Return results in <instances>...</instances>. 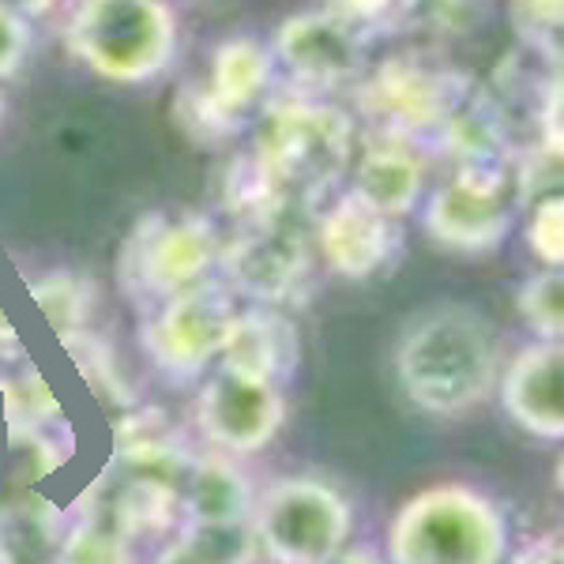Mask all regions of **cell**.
Segmentation results:
<instances>
[{"label": "cell", "mask_w": 564, "mask_h": 564, "mask_svg": "<svg viewBox=\"0 0 564 564\" xmlns=\"http://www.w3.org/2000/svg\"><path fill=\"white\" fill-rule=\"evenodd\" d=\"M406 399L430 414H463L494 391L500 372L497 327L470 305H441L406 327L395 350Z\"/></svg>", "instance_id": "obj_1"}, {"label": "cell", "mask_w": 564, "mask_h": 564, "mask_svg": "<svg viewBox=\"0 0 564 564\" xmlns=\"http://www.w3.org/2000/svg\"><path fill=\"white\" fill-rule=\"evenodd\" d=\"M508 523L470 486H433L399 508L384 564H505Z\"/></svg>", "instance_id": "obj_2"}, {"label": "cell", "mask_w": 564, "mask_h": 564, "mask_svg": "<svg viewBox=\"0 0 564 564\" xmlns=\"http://www.w3.org/2000/svg\"><path fill=\"white\" fill-rule=\"evenodd\" d=\"M68 50L113 84H148L177 53V15L166 0H79Z\"/></svg>", "instance_id": "obj_3"}, {"label": "cell", "mask_w": 564, "mask_h": 564, "mask_svg": "<svg viewBox=\"0 0 564 564\" xmlns=\"http://www.w3.org/2000/svg\"><path fill=\"white\" fill-rule=\"evenodd\" d=\"M354 129L347 113L308 98L271 102L260 124L257 162L279 193H321L343 174L350 159Z\"/></svg>", "instance_id": "obj_4"}, {"label": "cell", "mask_w": 564, "mask_h": 564, "mask_svg": "<svg viewBox=\"0 0 564 564\" xmlns=\"http://www.w3.org/2000/svg\"><path fill=\"white\" fill-rule=\"evenodd\" d=\"M350 534V505L316 478H282L252 508V542L271 564H327Z\"/></svg>", "instance_id": "obj_5"}, {"label": "cell", "mask_w": 564, "mask_h": 564, "mask_svg": "<svg viewBox=\"0 0 564 564\" xmlns=\"http://www.w3.org/2000/svg\"><path fill=\"white\" fill-rule=\"evenodd\" d=\"M234 324H238V313L230 297L212 282H196L181 294H170L159 313L148 316L140 339L148 358L166 377L193 380L215 358H223Z\"/></svg>", "instance_id": "obj_6"}, {"label": "cell", "mask_w": 564, "mask_h": 564, "mask_svg": "<svg viewBox=\"0 0 564 564\" xmlns=\"http://www.w3.org/2000/svg\"><path fill=\"white\" fill-rule=\"evenodd\" d=\"M218 260L215 226L204 215H148L121 252V279L132 294L170 297L196 286Z\"/></svg>", "instance_id": "obj_7"}, {"label": "cell", "mask_w": 564, "mask_h": 564, "mask_svg": "<svg viewBox=\"0 0 564 564\" xmlns=\"http://www.w3.org/2000/svg\"><path fill=\"white\" fill-rule=\"evenodd\" d=\"M463 98L467 87L456 72L425 65L414 53L380 61L358 87V106L380 129L391 132V140L441 129Z\"/></svg>", "instance_id": "obj_8"}, {"label": "cell", "mask_w": 564, "mask_h": 564, "mask_svg": "<svg viewBox=\"0 0 564 564\" xmlns=\"http://www.w3.org/2000/svg\"><path fill=\"white\" fill-rule=\"evenodd\" d=\"M516 218V185L500 166H463L425 204V230L444 249L494 252Z\"/></svg>", "instance_id": "obj_9"}, {"label": "cell", "mask_w": 564, "mask_h": 564, "mask_svg": "<svg viewBox=\"0 0 564 564\" xmlns=\"http://www.w3.org/2000/svg\"><path fill=\"white\" fill-rule=\"evenodd\" d=\"M286 406L275 384L218 369L196 399V422L212 444L234 456H249L275 441Z\"/></svg>", "instance_id": "obj_10"}, {"label": "cell", "mask_w": 564, "mask_h": 564, "mask_svg": "<svg viewBox=\"0 0 564 564\" xmlns=\"http://www.w3.org/2000/svg\"><path fill=\"white\" fill-rule=\"evenodd\" d=\"M271 50L249 34H234L215 50L212 57V84L188 95V117L204 124L212 135L234 129V121L249 106H257L271 84Z\"/></svg>", "instance_id": "obj_11"}, {"label": "cell", "mask_w": 564, "mask_h": 564, "mask_svg": "<svg viewBox=\"0 0 564 564\" xmlns=\"http://www.w3.org/2000/svg\"><path fill=\"white\" fill-rule=\"evenodd\" d=\"M271 57H279L290 76L308 87H335L361 72V39L347 20L321 8L290 15L275 31Z\"/></svg>", "instance_id": "obj_12"}, {"label": "cell", "mask_w": 564, "mask_h": 564, "mask_svg": "<svg viewBox=\"0 0 564 564\" xmlns=\"http://www.w3.org/2000/svg\"><path fill=\"white\" fill-rule=\"evenodd\" d=\"M223 263L241 294L257 302H282L305 279L308 257L302 234L271 218V223H252L241 238L226 245Z\"/></svg>", "instance_id": "obj_13"}, {"label": "cell", "mask_w": 564, "mask_h": 564, "mask_svg": "<svg viewBox=\"0 0 564 564\" xmlns=\"http://www.w3.org/2000/svg\"><path fill=\"white\" fill-rule=\"evenodd\" d=\"M500 406L523 433L539 441L564 436V347L531 343L512 358L500 380Z\"/></svg>", "instance_id": "obj_14"}, {"label": "cell", "mask_w": 564, "mask_h": 564, "mask_svg": "<svg viewBox=\"0 0 564 564\" xmlns=\"http://www.w3.org/2000/svg\"><path fill=\"white\" fill-rule=\"evenodd\" d=\"M316 241H321V252L335 275L369 279L388 263L391 249H395V230H391L388 218L372 215L366 204H358L354 196H343L321 218Z\"/></svg>", "instance_id": "obj_15"}, {"label": "cell", "mask_w": 564, "mask_h": 564, "mask_svg": "<svg viewBox=\"0 0 564 564\" xmlns=\"http://www.w3.org/2000/svg\"><path fill=\"white\" fill-rule=\"evenodd\" d=\"M422 159L406 148L403 140H377L361 151L358 170H354V199L366 204L372 215L380 218H399L406 215L422 196Z\"/></svg>", "instance_id": "obj_16"}, {"label": "cell", "mask_w": 564, "mask_h": 564, "mask_svg": "<svg viewBox=\"0 0 564 564\" xmlns=\"http://www.w3.org/2000/svg\"><path fill=\"white\" fill-rule=\"evenodd\" d=\"M297 358V332L282 321L279 313H238L230 339L223 350V369L245 372V377H257L275 384Z\"/></svg>", "instance_id": "obj_17"}, {"label": "cell", "mask_w": 564, "mask_h": 564, "mask_svg": "<svg viewBox=\"0 0 564 564\" xmlns=\"http://www.w3.org/2000/svg\"><path fill=\"white\" fill-rule=\"evenodd\" d=\"M188 523L196 527H249L252 486L226 456H204L188 467Z\"/></svg>", "instance_id": "obj_18"}, {"label": "cell", "mask_w": 564, "mask_h": 564, "mask_svg": "<svg viewBox=\"0 0 564 564\" xmlns=\"http://www.w3.org/2000/svg\"><path fill=\"white\" fill-rule=\"evenodd\" d=\"M252 523L249 527H196L188 523L154 564H249L252 553Z\"/></svg>", "instance_id": "obj_19"}, {"label": "cell", "mask_w": 564, "mask_h": 564, "mask_svg": "<svg viewBox=\"0 0 564 564\" xmlns=\"http://www.w3.org/2000/svg\"><path fill=\"white\" fill-rule=\"evenodd\" d=\"M31 297L65 339V335L87 327V316L95 308V282L76 275V271H50L39 282H31Z\"/></svg>", "instance_id": "obj_20"}, {"label": "cell", "mask_w": 564, "mask_h": 564, "mask_svg": "<svg viewBox=\"0 0 564 564\" xmlns=\"http://www.w3.org/2000/svg\"><path fill=\"white\" fill-rule=\"evenodd\" d=\"M441 132H444V148L456 151L463 166H494L500 140H505L494 109L481 102H467V98L452 109V117L441 124Z\"/></svg>", "instance_id": "obj_21"}, {"label": "cell", "mask_w": 564, "mask_h": 564, "mask_svg": "<svg viewBox=\"0 0 564 564\" xmlns=\"http://www.w3.org/2000/svg\"><path fill=\"white\" fill-rule=\"evenodd\" d=\"M57 564H132L129 534L113 520L84 516L61 542Z\"/></svg>", "instance_id": "obj_22"}, {"label": "cell", "mask_w": 564, "mask_h": 564, "mask_svg": "<svg viewBox=\"0 0 564 564\" xmlns=\"http://www.w3.org/2000/svg\"><path fill=\"white\" fill-rule=\"evenodd\" d=\"M516 308L542 343H561L564 335V279L561 271L531 275L516 294Z\"/></svg>", "instance_id": "obj_23"}, {"label": "cell", "mask_w": 564, "mask_h": 564, "mask_svg": "<svg viewBox=\"0 0 564 564\" xmlns=\"http://www.w3.org/2000/svg\"><path fill=\"white\" fill-rule=\"evenodd\" d=\"M406 26L436 39H452L478 23V0H395Z\"/></svg>", "instance_id": "obj_24"}, {"label": "cell", "mask_w": 564, "mask_h": 564, "mask_svg": "<svg viewBox=\"0 0 564 564\" xmlns=\"http://www.w3.org/2000/svg\"><path fill=\"white\" fill-rule=\"evenodd\" d=\"M508 23L531 50L550 53L557 61L561 53V23H564V0H512L508 4Z\"/></svg>", "instance_id": "obj_25"}, {"label": "cell", "mask_w": 564, "mask_h": 564, "mask_svg": "<svg viewBox=\"0 0 564 564\" xmlns=\"http://www.w3.org/2000/svg\"><path fill=\"white\" fill-rule=\"evenodd\" d=\"M527 245L542 263H550L553 271H561L564 260V199L561 193L542 196L531 207V223H527Z\"/></svg>", "instance_id": "obj_26"}, {"label": "cell", "mask_w": 564, "mask_h": 564, "mask_svg": "<svg viewBox=\"0 0 564 564\" xmlns=\"http://www.w3.org/2000/svg\"><path fill=\"white\" fill-rule=\"evenodd\" d=\"M4 395H8V414L23 417V425H42L50 422V417H57V395L50 391V384H45V377L39 369H23L15 380H8L4 384Z\"/></svg>", "instance_id": "obj_27"}, {"label": "cell", "mask_w": 564, "mask_h": 564, "mask_svg": "<svg viewBox=\"0 0 564 564\" xmlns=\"http://www.w3.org/2000/svg\"><path fill=\"white\" fill-rule=\"evenodd\" d=\"M31 53V20L0 0V79L15 76Z\"/></svg>", "instance_id": "obj_28"}, {"label": "cell", "mask_w": 564, "mask_h": 564, "mask_svg": "<svg viewBox=\"0 0 564 564\" xmlns=\"http://www.w3.org/2000/svg\"><path fill=\"white\" fill-rule=\"evenodd\" d=\"M327 12L339 15V20L354 23H377L388 12H395V0H324Z\"/></svg>", "instance_id": "obj_29"}, {"label": "cell", "mask_w": 564, "mask_h": 564, "mask_svg": "<svg viewBox=\"0 0 564 564\" xmlns=\"http://www.w3.org/2000/svg\"><path fill=\"white\" fill-rule=\"evenodd\" d=\"M508 564H564V553H561V539L557 534H550V539H539L531 542L527 550L516 553Z\"/></svg>", "instance_id": "obj_30"}, {"label": "cell", "mask_w": 564, "mask_h": 564, "mask_svg": "<svg viewBox=\"0 0 564 564\" xmlns=\"http://www.w3.org/2000/svg\"><path fill=\"white\" fill-rule=\"evenodd\" d=\"M327 564H384V557L372 545H354V550H343L339 557H332Z\"/></svg>", "instance_id": "obj_31"}, {"label": "cell", "mask_w": 564, "mask_h": 564, "mask_svg": "<svg viewBox=\"0 0 564 564\" xmlns=\"http://www.w3.org/2000/svg\"><path fill=\"white\" fill-rule=\"evenodd\" d=\"M8 4H12L20 15H26V20H34V15H45V12H50V8L57 4V0H8Z\"/></svg>", "instance_id": "obj_32"}, {"label": "cell", "mask_w": 564, "mask_h": 564, "mask_svg": "<svg viewBox=\"0 0 564 564\" xmlns=\"http://www.w3.org/2000/svg\"><path fill=\"white\" fill-rule=\"evenodd\" d=\"M12 347H15V327L4 316V308H0V350H12Z\"/></svg>", "instance_id": "obj_33"}, {"label": "cell", "mask_w": 564, "mask_h": 564, "mask_svg": "<svg viewBox=\"0 0 564 564\" xmlns=\"http://www.w3.org/2000/svg\"><path fill=\"white\" fill-rule=\"evenodd\" d=\"M0 121H4V95H0Z\"/></svg>", "instance_id": "obj_34"}]
</instances>
